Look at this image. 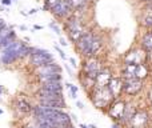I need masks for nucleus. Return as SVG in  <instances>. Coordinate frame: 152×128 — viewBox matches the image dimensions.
<instances>
[{"label":"nucleus","instance_id":"1","mask_svg":"<svg viewBox=\"0 0 152 128\" xmlns=\"http://www.w3.org/2000/svg\"><path fill=\"white\" fill-rule=\"evenodd\" d=\"M102 47V42L97 36H95L91 32H86L80 39L76 42L77 51L86 58H91L97 53V51Z\"/></svg>","mask_w":152,"mask_h":128},{"label":"nucleus","instance_id":"11","mask_svg":"<svg viewBox=\"0 0 152 128\" xmlns=\"http://www.w3.org/2000/svg\"><path fill=\"white\" fill-rule=\"evenodd\" d=\"M147 59V53L142 50H135L131 51L128 55L126 56V63L127 64H143Z\"/></svg>","mask_w":152,"mask_h":128},{"label":"nucleus","instance_id":"20","mask_svg":"<svg viewBox=\"0 0 152 128\" xmlns=\"http://www.w3.org/2000/svg\"><path fill=\"white\" fill-rule=\"evenodd\" d=\"M42 83H48V81H58L61 80V75L60 73H48V75H43L39 76Z\"/></svg>","mask_w":152,"mask_h":128},{"label":"nucleus","instance_id":"5","mask_svg":"<svg viewBox=\"0 0 152 128\" xmlns=\"http://www.w3.org/2000/svg\"><path fill=\"white\" fill-rule=\"evenodd\" d=\"M102 67H100V61L97 60L95 56H91V58L87 59V61L84 63V67H83V71L86 72V76L91 79H96L97 73L100 72Z\"/></svg>","mask_w":152,"mask_h":128},{"label":"nucleus","instance_id":"12","mask_svg":"<svg viewBox=\"0 0 152 128\" xmlns=\"http://www.w3.org/2000/svg\"><path fill=\"white\" fill-rule=\"evenodd\" d=\"M36 72L39 76L48 75V73H60L61 68H60V65H58L55 61H51V63L44 64V65H42V67H36Z\"/></svg>","mask_w":152,"mask_h":128},{"label":"nucleus","instance_id":"16","mask_svg":"<svg viewBox=\"0 0 152 128\" xmlns=\"http://www.w3.org/2000/svg\"><path fill=\"white\" fill-rule=\"evenodd\" d=\"M39 99L40 100H56V99H63L61 97V92H53L50 89L42 88L39 91Z\"/></svg>","mask_w":152,"mask_h":128},{"label":"nucleus","instance_id":"27","mask_svg":"<svg viewBox=\"0 0 152 128\" xmlns=\"http://www.w3.org/2000/svg\"><path fill=\"white\" fill-rule=\"evenodd\" d=\"M1 3L4 5H11V3H12V1H11V0H1Z\"/></svg>","mask_w":152,"mask_h":128},{"label":"nucleus","instance_id":"15","mask_svg":"<svg viewBox=\"0 0 152 128\" xmlns=\"http://www.w3.org/2000/svg\"><path fill=\"white\" fill-rule=\"evenodd\" d=\"M136 107H135L132 103H126V108H124V113H123V118H121L120 124H128L129 120L132 119V116L136 113Z\"/></svg>","mask_w":152,"mask_h":128},{"label":"nucleus","instance_id":"34","mask_svg":"<svg viewBox=\"0 0 152 128\" xmlns=\"http://www.w3.org/2000/svg\"><path fill=\"white\" fill-rule=\"evenodd\" d=\"M80 128H89V127H87L86 124H80Z\"/></svg>","mask_w":152,"mask_h":128},{"label":"nucleus","instance_id":"25","mask_svg":"<svg viewBox=\"0 0 152 128\" xmlns=\"http://www.w3.org/2000/svg\"><path fill=\"white\" fill-rule=\"evenodd\" d=\"M50 27L51 28L53 29V31H55V34H58V35H60V28H59L58 26H56L55 23H50Z\"/></svg>","mask_w":152,"mask_h":128},{"label":"nucleus","instance_id":"10","mask_svg":"<svg viewBox=\"0 0 152 128\" xmlns=\"http://www.w3.org/2000/svg\"><path fill=\"white\" fill-rule=\"evenodd\" d=\"M148 123V113L145 111H136L132 119L129 120L128 127L131 128H145Z\"/></svg>","mask_w":152,"mask_h":128},{"label":"nucleus","instance_id":"13","mask_svg":"<svg viewBox=\"0 0 152 128\" xmlns=\"http://www.w3.org/2000/svg\"><path fill=\"white\" fill-rule=\"evenodd\" d=\"M112 75H111L110 69H100L97 73L96 79H95V87H107L110 84Z\"/></svg>","mask_w":152,"mask_h":128},{"label":"nucleus","instance_id":"36","mask_svg":"<svg viewBox=\"0 0 152 128\" xmlns=\"http://www.w3.org/2000/svg\"><path fill=\"white\" fill-rule=\"evenodd\" d=\"M27 128H36V127H35V126H34V127H27Z\"/></svg>","mask_w":152,"mask_h":128},{"label":"nucleus","instance_id":"24","mask_svg":"<svg viewBox=\"0 0 152 128\" xmlns=\"http://www.w3.org/2000/svg\"><path fill=\"white\" fill-rule=\"evenodd\" d=\"M67 88L71 91V97L72 99H76V94H77V87L74 86V84H67Z\"/></svg>","mask_w":152,"mask_h":128},{"label":"nucleus","instance_id":"32","mask_svg":"<svg viewBox=\"0 0 152 128\" xmlns=\"http://www.w3.org/2000/svg\"><path fill=\"white\" fill-rule=\"evenodd\" d=\"M35 12H36V10H35V8H34V10H31V11H29V12H28V15H32V13H35Z\"/></svg>","mask_w":152,"mask_h":128},{"label":"nucleus","instance_id":"26","mask_svg":"<svg viewBox=\"0 0 152 128\" xmlns=\"http://www.w3.org/2000/svg\"><path fill=\"white\" fill-rule=\"evenodd\" d=\"M55 48H56V51H58V52H59V53H60V56H61V58H63V59H67L66 53H64V52H63V51H61V50H60V48H59V47H58V45H56V47H55Z\"/></svg>","mask_w":152,"mask_h":128},{"label":"nucleus","instance_id":"38","mask_svg":"<svg viewBox=\"0 0 152 128\" xmlns=\"http://www.w3.org/2000/svg\"><path fill=\"white\" fill-rule=\"evenodd\" d=\"M13 1H19V0H13Z\"/></svg>","mask_w":152,"mask_h":128},{"label":"nucleus","instance_id":"2","mask_svg":"<svg viewBox=\"0 0 152 128\" xmlns=\"http://www.w3.org/2000/svg\"><path fill=\"white\" fill-rule=\"evenodd\" d=\"M116 100L111 89L107 87H95L94 92H92V102L97 108H110L111 104Z\"/></svg>","mask_w":152,"mask_h":128},{"label":"nucleus","instance_id":"31","mask_svg":"<svg viewBox=\"0 0 152 128\" xmlns=\"http://www.w3.org/2000/svg\"><path fill=\"white\" fill-rule=\"evenodd\" d=\"M5 26V23H4V20H3V19H0V29L3 28V27Z\"/></svg>","mask_w":152,"mask_h":128},{"label":"nucleus","instance_id":"37","mask_svg":"<svg viewBox=\"0 0 152 128\" xmlns=\"http://www.w3.org/2000/svg\"><path fill=\"white\" fill-rule=\"evenodd\" d=\"M0 113H3V111H1V110H0Z\"/></svg>","mask_w":152,"mask_h":128},{"label":"nucleus","instance_id":"29","mask_svg":"<svg viewBox=\"0 0 152 128\" xmlns=\"http://www.w3.org/2000/svg\"><path fill=\"white\" fill-rule=\"evenodd\" d=\"M76 105H77V108H80V110H83V108H84L83 103H80V102H77V103H76Z\"/></svg>","mask_w":152,"mask_h":128},{"label":"nucleus","instance_id":"28","mask_svg":"<svg viewBox=\"0 0 152 128\" xmlns=\"http://www.w3.org/2000/svg\"><path fill=\"white\" fill-rule=\"evenodd\" d=\"M60 44L63 45V47H66V45H67V42L63 39V37H60Z\"/></svg>","mask_w":152,"mask_h":128},{"label":"nucleus","instance_id":"14","mask_svg":"<svg viewBox=\"0 0 152 128\" xmlns=\"http://www.w3.org/2000/svg\"><path fill=\"white\" fill-rule=\"evenodd\" d=\"M108 88L111 89V92L113 94V96L118 99V97L120 96V94L123 92V80H121V79L112 78L111 81H110V84H108Z\"/></svg>","mask_w":152,"mask_h":128},{"label":"nucleus","instance_id":"18","mask_svg":"<svg viewBox=\"0 0 152 128\" xmlns=\"http://www.w3.org/2000/svg\"><path fill=\"white\" fill-rule=\"evenodd\" d=\"M135 76H136L137 79H145L148 76V68L147 65H145L144 63L143 64H137L136 65V69H135Z\"/></svg>","mask_w":152,"mask_h":128},{"label":"nucleus","instance_id":"19","mask_svg":"<svg viewBox=\"0 0 152 128\" xmlns=\"http://www.w3.org/2000/svg\"><path fill=\"white\" fill-rule=\"evenodd\" d=\"M16 108H18L20 112H24V113L32 112V110H34V107H31V104H29L28 102H26V100H23V99H20V100L16 102Z\"/></svg>","mask_w":152,"mask_h":128},{"label":"nucleus","instance_id":"8","mask_svg":"<svg viewBox=\"0 0 152 128\" xmlns=\"http://www.w3.org/2000/svg\"><path fill=\"white\" fill-rule=\"evenodd\" d=\"M72 10H74V8L69 5V3L67 1V0H60L58 4L51 8V12H52L56 18L63 19V18H67Z\"/></svg>","mask_w":152,"mask_h":128},{"label":"nucleus","instance_id":"3","mask_svg":"<svg viewBox=\"0 0 152 128\" xmlns=\"http://www.w3.org/2000/svg\"><path fill=\"white\" fill-rule=\"evenodd\" d=\"M53 61L52 53H50L45 50H40V48L31 47V63L35 67H42L44 64H48Z\"/></svg>","mask_w":152,"mask_h":128},{"label":"nucleus","instance_id":"23","mask_svg":"<svg viewBox=\"0 0 152 128\" xmlns=\"http://www.w3.org/2000/svg\"><path fill=\"white\" fill-rule=\"evenodd\" d=\"M60 1V0H45V5L43 7V10L44 11H48V10H51V8L53 7V5H56Z\"/></svg>","mask_w":152,"mask_h":128},{"label":"nucleus","instance_id":"39","mask_svg":"<svg viewBox=\"0 0 152 128\" xmlns=\"http://www.w3.org/2000/svg\"><path fill=\"white\" fill-rule=\"evenodd\" d=\"M0 91H1V87H0Z\"/></svg>","mask_w":152,"mask_h":128},{"label":"nucleus","instance_id":"7","mask_svg":"<svg viewBox=\"0 0 152 128\" xmlns=\"http://www.w3.org/2000/svg\"><path fill=\"white\" fill-rule=\"evenodd\" d=\"M124 108H126V103L116 99L115 102L111 104V107L108 108V115H110L113 120H118L119 123H120L121 118H123V113H124Z\"/></svg>","mask_w":152,"mask_h":128},{"label":"nucleus","instance_id":"17","mask_svg":"<svg viewBox=\"0 0 152 128\" xmlns=\"http://www.w3.org/2000/svg\"><path fill=\"white\" fill-rule=\"evenodd\" d=\"M42 88L50 89V91H53V92H61V91H63V84H61V80L48 81V83H43Z\"/></svg>","mask_w":152,"mask_h":128},{"label":"nucleus","instance_id":"30","mask_svg":"<svg viewBox=\"0 0 152 128\" xmlns=\"http://www.w3.org/2000/svg\"><path fill=\"white\" fill-rule=\"evenodd\" d=\"M69 61H71V64L74 65V67H76V60H75L74 58H71V59H69Z\"/></svg>","mask_w":152,"mask_h":128},{"label":"nucleus","instance_id":"22","mask_svg":"<svg viewBox=\"0 0 152 128\" xmlns=\"http://www.w3.org/2000/svg\"><path fill=\"white\" fill-rule=\"evenodd\" d=\"M67 1L69 3V5H71L74 10H81L89 0H67Z\"/></svg>","mask_w":152,"mask_h":128},{"label":"nucleus","instance_id":"4","mask_svg":"<svg viewBox=\"0 0 152 128\" xmlns=\"http://www.w3.org/2000/svg\"><path fill=\"white\" fill-rule=\"evenodd\" d=\"M66 27H67V31H68V35H69V37H71V40H74L75 43L86 34L80 20H79L76 16H71V18L67 20Z\"/></svg>","mask_w":152,"mask_h":128},{"label":"nucleus","instance_id":"21","mask_svg":"<svg viewBox=\"0 0 152 128\" xmlns=\"http://www.w3.org/2000/svg\"><path fill=\"white\" fill-rule=\"evenodd\" d=\"M142 45L145 51H152V31L145 34L142 39Z\"/></svg>","mask_w":152,"mask_h":128},{"label":"nucleus","instance_id":"33","mask_svg":"<svg viewBox=\"0 0 152 128\" xmlns=\"http://www.w3.org/2000/svg\"><path fill=\"white\" fill-rule=\"evenodd\" d=\"M119 126H120V124L116 123V124H113V126H112V128H119Z\"/></svg>","mask_w":152,"mask_h":128},{"label":"nucleus","instance_id":"35","mask_svg":"<svg viewBox=\"0 0 152 128\" xmlns=\"http://www.w3.org/2000/svg\"><path fill=\"white\" fill-rule=\"evenodd\" d=\"M88 127H89V128H96V126H95V124H89Z\"/></svg>","mask_w":152,"mask_h":128},{"label":"nucleus","instance_id":"9","mask_svg":"<svg viewBox=\"0 0 152 128\" xmlns=\"http://www.w3.org/2000/svg\"><path fill=\"white\" fill-rule=\"evenodd\" d=\"M15 40H16V34L8 26H4L0 29V50L8 47Z\"/></svg>","mask_w":152,"mask_h":128},{"label":"nucleus","instance_id":"6","mask_svg":"<svg viewBox=\"0 0 152 128\" xmlns=\"http://www.w3.org/2000/svg\"><path fill=\"white\" fill-rule=\"evenodd\" d=\"M143 88V80L142 79H127L123 80V92H126L127 95H136L137 92H140Z\"/></svg>","mask_w":152,"mask_h":128}]
</instances>
